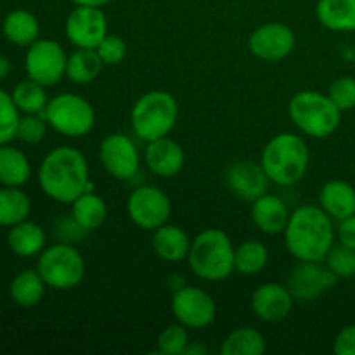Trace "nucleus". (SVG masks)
Here are the masks:
<instances>
[{"instance_id":"19","label":"nucleus","mask_w":355,"mask_h":355,"mask_svg":"<svg viewBox=\"0 0 355 355\" xmlns=\"http://www.w3.org/2000/svg\"><path fill=\"white\" fill-rule=\"evenodd\" d=\"M290 215L286 203L274 194L266 193L252 201V220L263 234H283Z\"/></svg>"},{"instance_id":"24","label":"nucleus","mask_w":355,"mask_h":355,"mask_svg":"<svg viewBox=\"0 0 355 355\" xmlns=\"http://www.w3.org/2000/svg\"><path fill=\"white\" fill-rule=\"evenodd\" d=\"M7 245L17 257H33L44 250L45 232L35 222L23 220L10 227Z\"/></svg>"},{"instance_id":"41","label":"nucleus","mask_w":355,"mask_h":355,"mask_svg":"<svg viewBox=\"0 0 355 355\" xmlns=\"http://www.w3.org/2000/svg\"><path fill=\"white\" fill-rule=\"evenodd\" d=\"M75 6H92V7H103L110 3L111 0H71Z\"/></svg>"},{"instance_id":"5","label":"nucleus","mask_w":355,"mask_h":355,"mask_svg":"<svg viewBox=\"0 0 355 355\" xmlns=\"http://www.w3.org/2000/svg\"><path fill=\"white\" fill-rule=\"evenodd\" d=\"M179 120V103L165 90H151L135 101L130 125L141 141L151 142L166 137Z\"/></svg>"},{"instance_id":"4","label":"nucleus","mask_w":355,"mask_h":355,"mask_svg":"<svg viewBox=\"0 0 355 355\" xmlns=\"http://www.w3.org/2000/svg\"><path fill=\"white\" fill-rule=\"evenodd\" d=\"M234 250L231 238L224 231L207 229L191 241L187 263L196 277L218 283L234 272Z\"/></svg>"},{"instance_id":"38","label":"nucleus","mask_w":355,"mask_h":355,"mask_svg":"<svg viewBox=\"0 0 355 355\" xmlns=\"http://www.w3.org/2000/svg\"><path fill=\"white\" fill-rule=\"evenodd\" d=\"M96 51L99 54L101 61L104 62V66H113L123 61L125 54H127V45H125V42L118 35L107 33L101 40V44L97 45Z\"/></svg>"},{"instance_id":"13","label":"nucleus","mask_w":355,"mask_h":355,"mask_svg":"<svg viewBox=\"0 0 355 355\" xmlns=\"http://www.w3.org/2000/svg\"><path fill=\"white\" fill-rule=\"evenodd\" d=\"M99 158L104 170L116 180L134 179L141 165L134 141L125 134L107 135L101 142Z\"/></svg>"},{"instance_id":"8","label":"nucleus","mask_w":355,"mask_h":355,"mask_svg":"<svg viewBox=\"0 0 355 355\" xmlns=\"http://www.w3.org/2000/svg\"><path fill=\"white\" fill-rule=\"evenodd\" d=\"M47 123L64 137H83L96 125V111L82 96L62 92L52 97L44 111Z\"/></svg>"},{"instance_id":"33","label":"nucleus","mask_w":355,"mask_h":355,"mask_svg":"<svg viewBox=\"0 0 355 355\" xmlns=\"http://www.w3.org/2000/svg\"><path fill=\"white\" fill-rule=\"evenodd\" d=\"M189 343L191 342H189V333H187V328L180 324V322L166 326V328L158 335V340H156L158 352L163 355L186 354Z\"/></svg>"},{"instance_id":"42","label":"nucleus","mask_w":355,"mask_h":355,"mask_svg":"<svg viewBox=\"0 0 355 355\" xmlns=\"http://www.w3.org/2000/svg\"><path fill=\"white\" fill-rule=\"evenodd\" d=\"M9 73H10L9 59H6V58H2V55H0V78H6Z\"/></svg>"},{"instance_id":"10","label":"nucleus","mask_w":355,"mask_h":355,"mask_svg":"<svg viewBox=\"0 0 355 355\" xmlns=\"http://www.w3.org/2000/svg\"><path fill=\"white\" fill-rule=\"evenodd\" d=\"M127 211L130 220L144 231H155L166 224L172 215V203L165 191L156 186H139L128 196Z\"/></svg>"},{"instance_id":"17","label":"nucleus","mask_w":355,"mask_h":355,"mask_svg":"<svg viewBox=\"0 0 355 355\" xmlns=\"http://www.w3.org/2000/svg\"><path fill=\"white\" fill-rule=\"evenodd\" d=\"M229 189L245 201H255L269 189V177L260 163L236 162L225 172Z\"/></svg>"},{"instance_id":"14","label":"nucleus","mask_w":355,"mask_h":355,"mask_svg":"<svg viewBox=\"0 0 355 355\" xmlns=\"http://www.w3.org/2000/svg\"><path fill=\"white\" fill-rule=\"evenodd\" d=\"M336 281L324 262H300L288 277V290L297 302H312L335 288Z\"/></svg>"},{"instance_id":"27","label":"nucleus","mask_w":355,"mask_h":355,"mask_svg":"<svg viewBox=\"0 0 355 355\" xmlns=\"http://www.w3.org/2000/svg\"><path fill=\"white\" fill-rule=\"evenodd\" d=\"M2 28L7 40L21 47H30L33 42L38 40V35H40L38 19L24 9H16L7 14Z\"/></svg>"},{"instance_id":"25","label":"nucleus","mask_w":355,"mask_h":355,"mask_svg":"<svg viewBox=\"0 0 355 355\" xmlns=\"http://www.w3.org/2000/svg\"><path fill=\"white\" fill-rule=\"evenodd\" d=\"M31 177L30 159L23 151L10 146H0V182L7 187H21Z\"/></svg>"},{"instance_id":"3","label":"nucleus","mask_w":355,"mask_h":355,"mask_svg":"<svg viewBox=\"0 0 355 355\" xmlns=\"http://www.w3.org/2000/svg\"><path fill=\"white\" fill-rule=\"evenodd\" d=\"M311 153L304 137L290 132L270 139L262 151L260 165L270 182L277 186H295L307 173Z\"/></svg>"},{"instance_id":"16","label":"nucleus","mask_w":355,"mask_h":355,"mask_svg":"<svg viewBox=\"0 0 355 355\" xmlns=\"http://www.w3.org/2000/svg\"><path fill=\"white\" fill-rule=\"evenodd\" d=\"M295 298L288 286L279 283H266L252 295V309L259 319L266 322H279L290 315Z\"/></svg>"},{"instance_id":"11","label":"nucleus","mask_w":355,"mask_h":355,"mask_svg":"<svg viewBox=\"0 0 355 355\" xmlns=\"http://www.w3.org/2000/svg\"><path fill=\"white\" fill-rule=\"evenodd\" d=\"M172 314L177 322L189 329H203L215 321L217 305L210 293L196 286H187L173 291Z\"/></svg>"},{"instance_id":"12","label":"nucleus","mask_w":355,"mask_h":355,"mask_svg":"<svg viewBox=\"0 0 355 355\" xmlns=\"http://www.w3.org/2000/svg\"><path fill=\"white\" fill-rule=\"evenodd\" d=\"M68 40L78 49H96L107 35L106 14L101 7L76 6L66 17Z\"/></svg>"},{"instance_id":"35","label":"nucleus","mask_w":355,"mask_h":355,"mask_svg":"<svg viewBox=\"0 0 355 355\" xmlns=\"http://www.w3.org/2000/svg\"><path fill=\"white\" fill-rule=\"evenodd\" d=\"M324 263L338 279L355 277V250L345 245H333L326 255Z\"/></svg>"},{"instance_id":"26","label":"nucleus","mask_w":355,"mask_h":355,"mask_svg":"<svg viewBox=\"0 0 355 355\" xmlns=\"http://www.w3.org/2000/svg\"><path fill=\"white\" fill-rule=\"evenodd\" d=\"M104 62L101 61L96 49H78L68 55L66 78L76 85H87L99 76Z\"/></svg>"},{"instance_id":"15","label":"nucleus","mask_w":355,"mask_h":355,"mask_svg":"<svg viewBox=\"0 0 355 355\" xmlns=\"http://www.w3.org/2000/svg\"><path fill=\"white\" fill-rule=\"evenodd\" d=\"M295 33L288 24L277 23H266L257 28L248 37V49L255 58L262 61H281L288 58L293 52Z\"/></svg>"},{"instance_id":"7","label":"nucleus","mask_w":355,"mask_h":355,"mask_svg":"<svg viewBox=\"0 0 355 355\" xmlns=\"http://www.w3.org/2000/svg\"><path fill=\"white\" fill-rule=\"evenodd\" d=\"M37 270L47 288L58 291L73 290L85 277V260L75 246L58 243L42 252Z\"/></svg>"},{"instance_id":"32","label":"nucleus","mask_w":355,"mask_h":355,"mask_svg":"<svg viewBox=\"0 0 355 355\" xmlns=\"http://www.w3.org/2000/svg\"><path fill=\"white\" fill-rule=\"evenodd\" d=\"M10 96H12V101L17 106V110L24 114H44L49 103L45 87L31 78L17 83Z\"/></svg>"},{"instance_id":"9","label":"nucleus","mask_w":355,"mask_h":355,"mask_svg":"<svg viewBox=\"0 0 355 355\" xmlns=\"http://www.w3.org/2000/svg\"><path fill=\"white\" fill-rule=\"evenodd\" d=\"M66 62L68 55L61 44L47 38H38L28 47L24 68L28 78L42 83L44 87H51L66 76Z\"/></svg>"},{"instance_id":"20","label":"nucleus","mask_w":355,"mask_h":355,"mask_svg":"<svg viewBox=\"0 0 355 355\" xmlns=\"http://www.w3.org/2000/svg\"><path fill=\"white\" fill-rule=\"evenodd\" d=\"M151 246L159 259L170 263H177L187 260L191 239L182 227L166 222V224L159 225L158 229L153 231Z\"/></svg>"},{"instance_id":"43","label":"nucleus","mask_w":355,"mask_h":355,"mask_svg":"<svg viewBox=\"0 0 355 355\" xmlns=\"http://www.w3.org/2000/svg\"><path fill=\"white\" fill-rule=\"evenodd\" d=\"M205 352H207V350H205L203 349V347H196V345H194V347H187V350H186V354L187 355H189V354H193V355H196V354H205Z\"/></svg>"},{"instance_id":"1","label":"nucleus","mask_w":355,"mask_h":355,"mask_svg":"<svg viewBox=\"0 0 355 355\" xmlns=\"http://www.w3.org/2000/svg\"><path fill=\"white\" fill-rule=\"evenodd\" d=\"M284 245L298 262H324L335 245L333 218L318 205L298 207L284 229Z\"/></svg>"},{"instance_id":"18","label":"nucleus","mask_w":355,"mask_h":355,"mask_svg":"<svg viewBox=\"0 0 355 355\" xmlns=\"http://www.w3.org/2000/svg\"><path fill=\"white\" fill-rule=\"evenodd\" d=\"M144 162L155 175L172 179V177L179 175L180 170L184 168L186 155L179 142L166 135V137L148 142L144 151Z\"/></svg>"},{"instance_id":"34","label":"nucleus","mask_w":355,"mask_h":355,"mask_svg":"<svg viewBox=\"0 0 355 355\" xmlns=\"http://www.w3.org/2000/svg\"><path fill=\"white\" fill-rule=\"evenodd\" d=\"M19 118V110L14 104L12 96L0 89V146L16 139Z\"/></svg>"},{"instance_id":"28","label":"nucleus","mask_w":355,"mask_h":355,"mask_svg":"<svg viewBox=\"0 0 355 355\" xmlns=\"http://www.w3.org/2000/svg\"><path fill=\"white\" fill-rule=\"evenodd\" d=\"M45 288H47V284L42 279L38 270L28 269L14 277L12 283H10L9 293L14 304L23 309H30L40 304L45 295Z\"/></svg>"},{"instance_id":"29","label":"nucleus","mask_w":355,"mask_h":355,"mask_svg":"<svg viewBox=\"0 0 355 355\" xmlns=\"http://www.w3.org/2000/svg\"><path fill=\"white\" fill-rule=\"evenodd\" d=\"M267 349L266 336L257 328L243 326L234 329L222 342V355H262Z\"/></svg>"},{"instance_id":"31","label":"nucleus","mask_w":355,"mask_h":355,"mask_svg":"<svg viewBox=\"0 0 355 355\" xmlns=\"http://www.w3.org/2000/svg\"><path fill=\"white\" fill-rule=\"evenodd\" d=\"M30 210V198L23 191L7 186L0 189V225L12 227L19 222L26 220Z\"/></svg>"},{"instance_id":"6","label":"nucleus","mask_w":355,"mask_h":355,"mask_svg":"<svg viewBox=\"0 0 355 355\" xmlns=\"http://www.w3.org/2000/svg\"><path fill=\"white\" fill-rule=\"evenodd\" d=\"M291 121L302 134L314 139H326L335 134L342 121V111L328 94L318 90L297 92L288 106Z\"/></svg>"},{"instance_id":"37","label":"nucleus","mask_w":355,"mask_h":355,"mask_svg":"<svg viewBox=\"0 0 355 355\" xmlns=\"http://www.w3.org/2000/svg\"><path fill=\"white\" fill-rule=\"evenodd\" d=\"M329 99L336 104L340 111H350L355 107V78L354 76H340L329 85Z\"/></svg>"},{"instance_id":"2","label":"nucleus","mask_w":355,"mask_h":355,"mask_svg":"<svg viewBox=\"0 0 355 355\" xmlns=\"http://www.w3.org/2000/svg\"><path fill=\"white\" fill-rule=\"evenodd\" d=\"M38 184L51 200L73 203L87 191H92L87 158L76 148L59 146L47 153L38 168Z\"/></svg>"},{"instance_id":"30","label":"nucleus","mask_w":355,"mask_h":355,"mask_svg":"<svg viewBox=\"0 0 355 355\" xmlns=\"http://www.w3.org/2000/svg\"><path fill=\"white\" fill-rule=\"evenodd\" d=\"M269 262V250L257 239H248L234 250V270L241 276L262 272Z\"/></svg>"},{"instance_id":"40","label":"nucleus","mask_w":355,"mask_h":355,"mask_svg":"<svg viewBox=\"0 0 355 355\" xmlns=\"http://www.w3.org/2000/svg\"><path fill=\"white\" fill-rule=\"evenodd\" d=\"M336 238H338V243L355 250V214L338 222Z\"/></svg>"},{"instance_id":"39","label":"nucleus","mask_w":355,"mask_h":355,"mask_svg":"<svg viewBox=\"0 0 355 355\" xmlns=\"http://www.w3.org/2000/svg\"><path fill=\"white\" fill-rule=\"evenodd\" d=\"M333 352L336 355H355V324L340 329L333 342Z\"/></svg>"},{"instance_id":"36","label":"nucleus","mask_w":355,"mask_h":355,"mask_svg":"<svg viewBox=\"0 0 355 355\" xmlns=\"http://www.w3.org/2000/svg\"><path fill=\"white\" fill-rule=\"evenodd\" d=\"M45 134H47V120L44 114L28 113L19 118L16 139L26 142V144H38L40 141H44Z\"/></svg>"},{"instance_id":"21","label":"nucleus","mask_w":355,"mask_h":355,"mask_svg":"<svg viewBox=\"0 0 355 355\" xmlns=\"http://www.w3.org/2000/svg\"><path fill=\"white\" fill-rule=\"evenodd\" d=\"M319 207L340 222L355 214V187L345 180H329L319 193Z\"/></svg>"},{"instance_id":"22","label":"nucleus","mask_w":355,"mask_h":355,"mask_svg":"<svg viewBox=\"0 0 355 355\" xmlns=\"http://www.w3.org/2000/svg\"><path fill=\"white\" fill-rule=\"evenodd\" d=\"M315 16L331 31H355V0H318Z\"/></svg>"},{"instance_id":"23","label":"nucleus","mask_w":355,"mask_h":355,"mask_svg":"<svg viewBox=\"0 0 355 355\" xmlns=\"http://www.w3.org/2000/svg\"><path fill=\"white\" fill-rule=\"evenodd\" d=\"M71 217L83 231H96L106 222L107 205L99 194L87 191L71 203Z\"/></svg>"}]
</instances>
